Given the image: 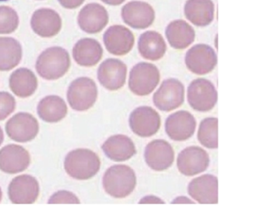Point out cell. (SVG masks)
Here are the masks:
<instances>
[{"instance_id": "cell-1", "label": "cell", "mask_w": 262, "mask_h": 206, "mask_svg": "<svg viewBox=\"0 0 262 206\" xmlns=\"http://www.w3.org/2000/svg\"><path fill=\"white\" fill-rule=\"evenodd\" d=\"M66 173L78 181H87L95 176L101 168V160L92 150L78 148L68 153L64 159Z\"/></svg>"}, {"instance_id": "cell-2", "label": "cell", "mask_w": 262, "mask_h": 206, "mask_svg": "<svg viewBox=\"0 0 262 206\" xmlns=\"http://www.w3.org/2000/svg\"><path fill=\"white\" fill-rule=\"evenodd\" d=\"M35 67L43 79L56 81L64 76L70 69V55L63 47H49L39 55Z\"/></svg>"}, {"instance_id": "cell-3", "label": "cell", "mask_w": 262, "mask_h": 206, "mask_svg": "<svg viewBox=\"0 0 262 206\" xmlns=\"http://www.w3.org/2000/svg\"><path fill=\"white\" fill-rule=\"evenodd\" d=\"M137 186L135 172L127 165H115L107 169L103 176V187L109 196L123 199L130 196Z\"/></svg>"}, {"instance_id": "cell-4", "label": "cell", "mask_w": 262, "mask_h": 206, "mask_svg": "<svg viewBox=\"0 0 262 206\" xmlns=\"http://www.w3.org/2000/svg\"><path fill=\"white\" fill-rule=\"evenodd\" d=\"M160 81V70L154 64L147 62L139 63L131 69L129 88L137 96H148L154 92Z\"/></svg>"}, {"instance_id": "cell-5", "label": "cell", "mask_w": 262, "mask_h": 206, "mask_svg": "<svg viewBox=\"0 0 262 206\" xmlns=\"http://www.w3.org/2000/svg\"><path fill=\"white\" fill-rule=\"evenodd\" d=\"M98 95V87L95 81L87 76H83L77 78L69 86L68 102L74 110L84 112L93 107Z\"/></svg>"}, {"instance_id": "cell-6", "label": "cell", "mask_w": 262, "mask_h": 206, "mask_svg": "<svg viewBox=\"0 0 262 206\" xmlns=\"http://www.w3.org/2000/svg\"><path fill=\"white\" fill-rule=\"evenodd\" d=\"M189 106L198 112L212 110L218 100V93L214 84L209 80L198 78L189 84L187 90Z\"/></svg>"}, {"instance_id": "cell-7", "label": "cell", "mask_w": 262, "mask_h": 206, "mask_svg": "<svg viewBox=\"0 0 262 206\" xmlns=\"http://www.w3.org/2000/svg\"><path fill=\"white\" fill-rule=\"evenodd\" d=\"M218 58L211 46L198 44L192 46L186 52L185 64L189 71L196 75L211 73L216 67Z\"/></svg>"}, {"instance_id": "cell-8", "label": "cell", "mask_w": 262, "mask_h": 206, "mask_svg": "<svg viewBox=\"0 0 262 206\" xmlns=\"http://www.w3.org/2000/svg\"><path fill=\"white\" fill-rule=\"evenodd\" d=\"M185 87L180 81L173 78L166 80L154 93L152 100L157 109L171 112L184 102Z\"/></svg>"}, {"instance_id": "cell-9", "label": "cell", "mask_w": 262, "mask_h": 206, "mask_svg": "<svg viewBox=\"0 0 262 206\" xmlns=\"http://www.w3.org/2000/svg\"><path fill=\"white\" fill-rule=\"evenodd\" d=\"M132 132L142 138H149L157 133L161 126L160 114L149 106H140L133 111L129 118Z\"/></svg>"}, {"instance_id": "cell-10", "label": "cell", "mask_w": 262, "mask_h": 206, "mask_svg": "<svg viewBox=\"0 0 262 206\" xmlns=\"http://www.w3.org/2000/svg\"><path fill=\"white\" fill-rule=\"evenodd\" d=\"M39 125L36 118L27 112H19L12 116L6 124V132L12 141L28 142L38 135Z\"/></svg>"}, {"instance_id": "cell-11", "label": "cell", "mask_w": 262, "mask_h": 206, "mask_svg": "<svg viewBox=\"0 0 262 206\" xmlns=\"http://www.w3.org/2000/svg\"><path fill=\"white\" fill-rule=\"evenodd\" d=\"M121 18L127 25L134 29H146L155 21L156 12L149 3L130 1L121 9Z\"/></svg>"}, {"instance_id": "cell-12", "label": "cell", "mask_w": 262, "mask_h": 206, "mask_svg": "<svg viewBox=\"0 0 262 206\" xmlns=\"http://www.w3.org/2000/svg\"><path fill=\"white\" fill-rule=\"evenodd\" d=\"M127 67L121 60L108 58L98 69L100 84L110 91H116L124 87L127 80Z\"/></svg>"}, {"instance_id": "cell-13", "label": "cell", "mask_w": 262, "mask_h": 206, "mask_svg": "<svg viewBox=\"0 0 262 206\" xmlns=\"http://www.w3.org/2000/svg\"><path fill=\"white\" fill-rule=\"evenodd\" d=\"M209 162V154L204 149L192 146L186 147L179 153L177 167L182 174L192 176L206 171Z\"/></svg>"}, {"instance_id": "cell-14", "label": "cell", "mask_w": 262, "mask_h": 206, "mask_svg": "<svg viewBox=\"0 0 262 206\" xmlns=\"http://www.w3.org/2000/svg\"><path fill=\"white\" fill-rule=\"evenodd\" d=\"M103 41L109 53L115 56H124L132 50L135 38L128 28L115 24L104 32Z\"/></svg>"}, {"instance_id": "cell-15", "label": "cell", "mask_w": 262, "mask_h": 206, "mask_svg": "<svg viewBox=\"0 0 262 206\" xmlns=\"http://www.w3.org/2000/svg\"><path fill=\"white\" fill-rule=\"evenodd\" d=\"M8 195L12 203H34L39 195L38 181L30 175L23 174L16 176L9 184Z\"/></svg>"}, {"instance_id": "cell-16", "label": "cell", "mask_w": 262, "mask_h": 206, "mask_svg": "<svg viewBox=\"0 0 262 206\" xmlns=\"http://www.w3.org/2000/svg\"><path fill=\"white\" fill-rule=\"evenodd\" d=\"M108 22V12L99 3H89L78 13V24L80 29L91 35L101 32Z\"/></svg>"}, {"instance_id": "cell-17", "label": "cell", "mask_w": 262, "mask_h": 206, "mask_svg": "<svg viewBox=\"0 0 262 206\" xmlns=\"http://www.w3.org/2000/svg\"><path fill=\"white\" fill-rule=\"evenodd\" d=\"M144 158L149 168L155 171H163L173 164L175 152L167 141L154 140L146 145Z\"/></svg>"}, {"instance_id": "cell-18", "label": "cell", "mask_w": 262, "mask_h": 206, "mask_svg": "<svg viewBox=\"0 0 262 206\" xmlns=\"http://www.w3.org/2000/svg\"><path fill=\"white\" fill-rule=\"evenodd\" d=\"M196 121L187 111H178L169 115L165 123L168 136L176 141H184L195 133Z\"/></svg>"}, {"instance_id": "cell-19", "label": "cell", "mask_w": 262, "mask_h": 206, "mask_svg": "<svg viewBox=\"0 0 262 206\" xmlns=\"http://www.w3.org/2000/svg\"><path fill=\"white\" fill-rule=\"evenodd\" d=\"M219 182L214 175L205 174L195 178L188 186L189 196L200 204L218 203Z\"/></svg>"}, {"instance_id": "cell-20", "label": "cell", "mask_w": 262, "mask_h": 206, "mask_svg": "<svg viewBox=\"0 0 262 206\" xmlns=\"http://www.w3.org/2000/svg\"><path fill=\"white\" fill-rule=\"evenodd\" d=\"M30 164L29 152L17 144H9L0 150V170L15 174L24 171Z\"/></svg>"}, {"instance_id": "cell-21", "label": "cell", "mask_w": 262, "mask_h": 206, "mask_svg": "<svg viewBox=\"0 0 262 206\" xmlns=\"http://www.w3.org/2000/svg\"><path fill=\"white\" fill-rule=\"evenodd\" d=\"M31 26L35 33L42 38H52L59 33L62 20L56 11L43 8L34 12Z\"/></svg>"}, {"instance_id": "cell-22", "label": "cell", "mask_w": 262, "mask_h": 206, "mask_svg": "<svg viewBox=\"0 0 262 206\" xmlns=\"http://www.w3.org/2000/svg\"><path fill=\"white\" fill-rule=\"evenodd\" d=\"M103 54L104 50L99 41L91 38H81L72 50L75 62L84 67L97 65L102 59Z\"/></svg>"}, {"instance_id": "cell-23", "label": "cell", "mask_w": 262, "mask_h": 206, "mask_svg": "<svg viewBox=\"0 0 262 206\" xmlns=\"http://www.w3.org/2000/svg\"><path fill=\"white\" fill-rule=\"evenodd\" d=\"M184 15L194 25L206 27L215 18V4L212 0H187L185 3Z\"/></svg>"}, {"instance_id": "cell-24", "label": "cell", "mask_w": 262, "mask_h": 206, "mask_svg": "<svg viewBox=\"0 0 262 206\" xmlns=\"http://www.w3.org/2000/svg\"><path fill=\"white\" fill-rule=\"evenodd\" d=\"M168 43L176 50H184L195 41V32L185 20L177 19L169 23L165 31Z\"/></svg>"}, {"instance_id": "cell-25", "label": "cell", "mask_w": 262, "mask_h": 206, "mask_svg": "<svg viewBox=\"0 0 262 206\" xmlns=\"http://www.w3.org/2000/svg\"><path fill=\"white\" fill-rule=\"evenodd\" d=\"M104 154L115 162L128 161L137 153L135 144L131 138L124 135L110 137L103 144Z\"/></svg>"}, {"instance_id": "cell-26", "label": "cell", "mask_w": 262, "mask_h": 206, "mask_svg": "<svg viewBox=\"0 0 262 206\" xmlns=\"http://www.w3.org/2000/svg\"><path fill=\"white\" fill-rule=\"evenodd\" d=\"M167 46L163 37L156 31H146L139 38L138 50L142 58L157 61L163 58Z\"/></svg>"}, {"instance_id": "cell-27", "label": "cell", "mask_w": 262, "mask_h": 206, "mask_svg": "<svg viewBox=\"0 0 262 206\" xmlns=\"http://www.w3.org/2000/svg\"><path fill=\"white\" fill-rule=\"evenodd\" d=\"M9 87L15 96L20 98L29 97L36 91L38 80L32 70L18 69L11 74Z\"/></svg>"}, {"instance_id": "cell-28", "label": "cell", "mask_w": 262, "mask_h": 206, "mask_svg": "<svg viewBox=\"0 0 262 206\" xmlns=\"http://www.w3.org/2000/svg\"><path fill=\"white\" fill-rule=\"evenodd\" d=\"M40 118L49 123L61 121L68 113V107L64 99L55 95L43 98L38 105Z\"/></svg>"}, {"instance_id": "cell-29", "label": "cell", "mask_w": 262, "mask_h": 206, "mask_svg": "<svg viewBox=\"0 0 262 206\" xmlns=\"http://www.w3.org/2000/svg\"><path fill=\"white\" fill-rule=\"evenodd\" d=\"M21 57L23 49L17 40L0 37V71H9L18 66Z\"/></svg>"}, {"instance_id": "cell-30", "label": "cell", "mask_w": 262, "mask_h": 206, "mask_svg": "<svg viewBox=\"0 0 262 206\" xmlns=\"http://www.w3.org/2000/svg\"><path fill=\"white\" fill-rule=\"evenodd\" d=\"M218 122L217 118H206L200 123L197 138L206 148H218Z\"/></svg>"}, {"instance_id": "cell-31", "label": "cell", "mask_w": 262, "mask_h": 206, "mask_svg": "<svg viewBox=\"0 0 262 206\" xmlns=\"http://www.w3.org/2000/svg\"><path fill=\"white\" fill-rule=\"evenodd\" d=\"M18 16L15 10L9 6H0V34H10L18 26Z\"/></svg>"}, {"instance_id": "cell-32", "label": "cell", "mask_w": 262, "mask_h": 206, "mask_svg": "<svg viewBox=\"0 0 262 206\" xmlns=\"http://www.w3.org/2000/svg\"><path fill=\"white\" fill-rule=\"evenodd\" d=\"M15 109V98L10 93L0 92V121L6 119Z\"/></svg>"}, {"instance_id": "cell-33", "label": "cell", "mask_w": 262, "mask_h": 206, "mask_svg": "<svg viewBox=\"0 0 262 206\" xmlns=\"http://www.w3.org/2000/svg\"><path fill=\"white\" fill-rule=\"evenodd\" d=\"M49 204H79L80 200L74 193L61 190L52 195L49 199Z\"/></svg>"}, {"instance_id": "cell-34", "label": "cell", "mask_w": 262, "mask_h": 206, "mask_svg": "<svg viewBox=\"0 0 262 206\" xmlns=\"http://www.w3.org/2000/svg\"><path fill=\"white\" fill-rule=\"evenodd\" d=\"M62 7L68 9H75L80 7L85 0H58Z\"/></svg>"}, {"instance_id": "cell-35", "label": "cell", "mask_w": 262, "mask_h": 206, "mask_svg": "<svg viewBox=\"0 0 262 206\" xmlns=\"http://www.w3.org/2000/svg\"><path fill=\"white\" fill-rule=\"evenodd\" d=\"M140 204H164V202L160 198L154 196H146L140 199Z\"/></svg>"}, {"instance_id": "cell-36", "label": "cell", "mask_w": 262, "mask_h": 206, "mask_svg": "<svg viewBox=\"0 0 262 206\" xmlns=\"http://www.w3.org/2000/svg\"><path fill=\"white\" fill-rule=\"evenodd\" d=\"M172 204H194L191 199L186 196H179L172 202Z\"/></svg>"}, {"instance_id": "cell-37", "label": "cell", "mask_w": 262, "mask_h": 206, "mask_svg": "<svg viewBox=\"0 0 262 206\" xmlns=\"http://www.w3.org/2000/svg\"><path fill=\"white\" fill-rule=\"evenodd\" d=\"M101 1L105 4L109 5V6H117L122 4L126 0H101Z\"/></svg>"}, {"instance_id": "cell-38", "label": "cell", "mask_w": 262, "mask_h": 206, "mask_svg": "<svg viewBox=\"0 0 262 206\" xmlns=\"http://www.w3.org/2000/svg\"><path fill=\"white\" fill-rule=\"evenodd\" d=\"M3 140H4V135H3V132L2 130L1 127H0V145L3 142Z\"/></svg>"}, {"instance_id": "cell-39", "label": "cell", "mask_w": 262, "mask_h": 206, "mask_svg": "<svg viewBox=\"0 0 262 206\" xmlns=\"http://www.w3.org/2000/svg\"><path fill=\"white\" fill-rule=\"evenodd\" d=\"M2 197H3V193H2L1 188H0V202H1Z\"/></svg>"}, {"instance_id": "cell-40", "label": "cell", "mask_w": 262, "mask_h": 206, "mask_svg": "<svg viewBox=\"0 0 262 206\" xmlns=\"http://www.w3.org/2000/svg\"><path fill=\"white\" fill-rule=\"evenodd\" d=\"M3 1H7V0H0V2H3Z\"/></svg>"}]
</instances>
